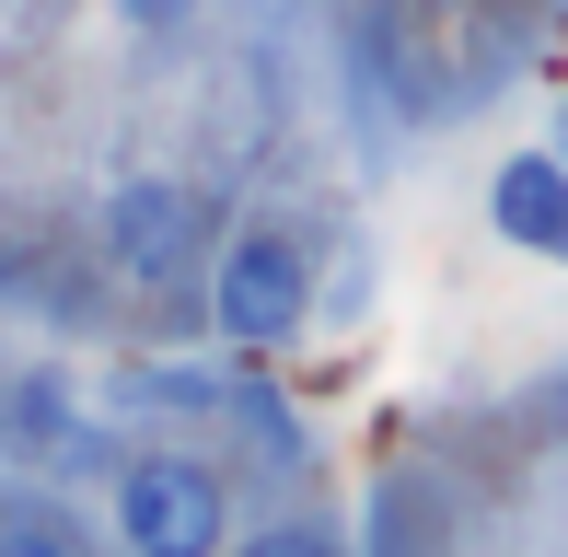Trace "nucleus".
<instances>
[{"label":"nucleus","mask_w":568,"mask_h":557,"mask_svg":"<svg viewBox=\"0 0 568 557\" xmlns=\"http://www.w3.org/2000/svg\"><path fill=\"white\" fill-rule=\"evenodd\" d=\"M116 535H128V557H221L232 499L197 453H140L116 476Z\"/></svg>","instance_id":"nucleus-1"},{"label":"nucleus","mask_w":568,"mask_h":557,"mask_svg":"<svg viewBox=\"0 0 568 557\" xmlns=\"http://www.w3.org/2000/svg\"><path fill=\"white\" fill-rule=\"evenodd\" d=\"M302 302H314V256H302L291 233H244V244L210 267V325H221L232 348L302 337Z\"/></svg>","instance_id":"nucleus-2"},{"label":"nucleus","mask_w":568,"mask_h":557,"mask_svg":"<svg viewBox=\"0 0 568 557\" xmlns=\"http://www.w3.org/2000/svg\"><path fill=\"white\" fill-rule=\"evenodd\" d=\"M105 256L128 278H174V267L197 256V198L163 186V174H128V186L105 198Z\"/></svg>","instance_id":"nucleus-3"},{"label":"nucleus","mask_w":568,"mask_h":557,"mask_svg":"<svg viewBox=\"0 0 568 557\" xmlns=\"http://www.w3.org/2000/svg\"><path fill=\"white\" fill-rule=\"evenodd\" d=\"M487 233L546 256V267H568V174H557V151H510V163L487 174Z\"/></svg>","instance_id":"nucleus-4"},{"label":"nucleus","mask_w":568,"mask_h":557,"mask_svg":"<svg viewBox=\"0 0 568 557\" xmlns=\"http://www.w3.org/2000/svg\"><path fill=\"white\" fill-rule=\"evenodd\" d=\"M244 557H337V535H325V523H267V535H244Z\"/></svg>","instance_id":"nucleus-5"},{"label":"nucleus","mask_w":568,"mask_h":557,"mask_svg":"<svg viewBox=\"0 0 568 557\" xmlns=\"http://www.w3.org/2000/svg\"><path fill=\"white\" fill-rule=\"evenodd\" d=\"M372 523H383V546H372V557H429V535H418V499H395V488H383V499H372Z\"/></svg>","instance_id":"nucleus-6"},{"label":"nucleus","mask_w":568,"mask_h":557,"mask_svg":"<svg viewBox=\"0 0 568 557\" xmlns=\"http://www.w3.org/2000/svg\"><path fill=\"white\" fill-rule=\"evenodd\" d=\"M0 557H82V546H70L59 523H12V535H0Z\"/></svg>","instance_id":"nucleus-7"},{"label":"nucleus","mask_w":568,"mask_h":557,"mask_svg":"<svg viewBox=\"0 0 568 557\" xmlns=\"http://www.w3.org/2000/svg\"><path fill=\"white\" fill-rule=\"evenodd\" d=\"M197 0H116V23H140V36H163V23H186Z\"/></svg>","instance_id":"nucleus-8"},{"label":"nucleus","mask_w":568,"mask_h":557,"mask_svg":"<svg viewBox=\"0 0 568 557\" xmlns=\"http://www.w3.org/2000/svg\"><path fill=\"white\" fill-rule=\"evenodd\" d=\"M557 174H568V105H557Z\"/></svg>","instance_id":"nucleus-9"}]
</instances>
